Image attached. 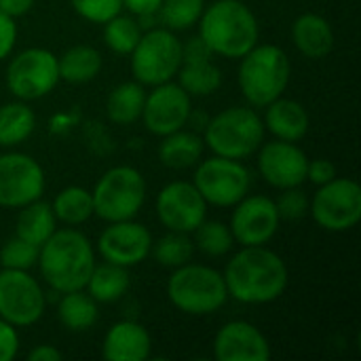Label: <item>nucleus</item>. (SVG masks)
<instances>
[{
	"label": "nucleus",
	"mask_w": 361,
	"mask_h": 361,
	"mask_svg": "<svg viewBox=\"0 0 361 361\" xmlns=\"http://www.w3.org/2000/svg\"><path fill=\"white\" fill-rule=\"evenodd\" d=\"M222 277L228 296L243 305L273 302L288 288L286 262L264 245H245L228 260Z\"/></svg>",
	"instance_id": "f257e3e1"
},
{
	"label": "nucleus",
	"mask_w": 361,
	"mask_h": 361,
	"mask_svg": "<svg viewBox=\"0 0 361 361\" xmlns=\"http://www.w3.org/2000/svg\"><path fill=\"white\" fill-rule=\"evenodd\" d=\"M38 264L42 279L55 292L66 294L85 290L95 267V252L82 233L74 228H61L40 245Z\"/></svg>",
	"instance_id": "f03ea898"
},
{
	"label": "nucleus",
	"mask_w": 361,
	"mask_h": 361,
	"mask_svg": "<svg viewBox=\"0 0 361 361\" xmlns=\"http://www.w3.org/2000/svg\"><path fill=\"white\" fill-rule=\"evenodd\" d=\"M199 36L214 55L241 59L258 44L260 25L252 8L241 0H216L203 8Z\"/></svg>",
	"instance_id": "7ed1b4c3"
},
{
	"label": "nucleus",
	"mask_w": 361,
	"mask_h": 361,
	"mask_svg": "<svg viewBox=\"0 0 361 361\" xmlns=\"http://www.w3.org/2000/svg\"><path fill=\"white\" fill-rule=\"evenodd\" d=\"M292 74L288 53L277 44H256L243 57L239 66V89L243 97L256 106L264 108L288 89Z\"/></svg>",
	"instance_id": "20e7f679"
},
{
	"label": "nucleus",
	"mask_w": 361,
	"mask_h": 361,
	"mask_svg": "<svg viewBox=\"0 0 361 361\" xmlns=\"http://www.w3.org/2000/svg\"><path fill=\"white\" fill-rule=\"evenodd\" d=\"M167 298L186 315H212L224 307L228 292L222 273L205 264L186 262L173 269L167 281Z\"/></svg>",
	"instance_id": "39448f33"
},
{
	"label": "nucleus",
	"mask_w": 361,
	"mask_h": 361,
	"mask_svg": "<svg viewBox=\"0 0 361 361\" xmlns=\"http://www.w3.org/2000/svg\"><path fill=\"white\" fill-rule=\"evenodd\" d=\"M264 140V123L254 108L233 106L216 114L205 129V146L226 159H245L258 152Z\"/></svg>",
	"instance_id": "423d86ee"
},
{
	"label": "nucleus",
	"mask_w": 361,
	"mask_h": 361,
	"mask_svg": "<svg viewBox=\"0 0 361 361\" xmlns=\"http://www.w3.org/2000/svg\"><path fill=\"white\" fill-rule=\"evenodd\" d=\"M93 214L104 222L133 220L146 201V180L131 165H118L108 169L95 184Z\"/></svg>",
	"instance_id": "0eeeda50"
},
{
	"label": "nucleus",
	"mask_w": 361,
	"mask_h": 361,
	"mask_svg": "<svg viewBox=\"0 0 361 361\" xmlns=\"http://www.w3.org/2000/svg\"><path fill=\"white\" fill-rule=\"evenodd\" d=\"M182 66V42L167 27H157L137 40L131 51L133 78L144 87H157L171 80Z\"/></svg>",
	"instance_id": "6e6552de"
},
{
	"label": "nucleus",
	"mask_w": 361,
	"mask_h": 361,
	"mask_svg": "<svg viewBox=\"0 0 361 361\" xmlns=\"http://www.w3.org/2000/svg\"><path fill=\"white\" fill-rule=\"evenodd\" d=\"M192 184L207 205L235 207L247 195L252 176L241 161L214 154L212 159L197 163Z\"/></svg>",
	"instance_id": "1a4fd4ad"
},
{
	"label": "nucleus",
	"mask_w": 361,
	"mask_h": 361,
	"mask_svg": "<svg viewBox=\"0 0 361 361\" xmlns=\"http://www.w3.org/2000/svg\"><path fill=\"white\" fill-rule=\"evenodd\" d=\"M4 80L8 91L17 99L21 102L40 99L49 95L61 80L57 57L49 49H40V47L25 49L8 61Z\"/></svg>",
	"instance_id": "9d476101"
},
{
	"label": "nucleus",
	"mask_w": 361,
	"mask_h": 361,
	"mask_svg": "<svg viewBox=\"0 0 361 361\" xmlns=\"http://www.w3.org/2000/svg\"><path fill=\"white\" fill-rule=\"evenodd\" d=\"M313 220L330 233H345L361 220V186L351 178H334L319 186L311 201Z\"/></svg>",
	"instance_id": "9b49d317"
},
{
	"label": "nucleus",
	"mask_w": 361,
	"mask_h": 361,
	"mask_svg": "<svg viewBox=\"0 0 361 361\" xmlns=\"http://www.w3.org/2000/svg\"><path fill=\"white\" fill-rule=\"evenodd\" d=\"M47 298L27 271H0V317L15 328H27L44 315Z\"/></svg>",
	"instance_id": "f8f14e48"
},
{
	"label": "nucleus",
	"mask_w": 361,
	"mask_h": 361,
	"mask_svg": "<svg viewBox=\"0 0 361 361\" xmlns=\"http://www.w3.org/2000/svg\"><path fill=\"white\" fill-rule=\"evenodd\" d=\"M44 192V169L23 152L0 154V207L21 209Z\"/></svg>",
	"instance_id": "ddd939ff"
},
{
	"label": "nucleus",
	"mask_w": 361,
	"mask_h": 361,
	"mask_svg": "<svg viewBox=\"0 0 361 361\" xmlns=\"http://www.w3.org/2000/svg\"><path fill=\"white\" fill-rule=\"evenodd\" d=\"M157 216L167 231L192 233L207 216V203L192 182H169L157 197Z\"/></svg>",
	"instance_id": "4468645a"
},
{
	"label": "nucleus",
	"mask_w": 361,
	"mask_h": 361,
	"mask_svg": "<svg viewBox=\"0 0 361 361\" xmlns=\"http://www.w3.org/2000/svg\"><path fill=\"white\" fill-rule=\"evenodd\" d=\"M279 212L273 199L264 195L243 197L233 212L231 233L235 243L245 245H267L279 231Z\"/></svg>",
	"instance_id": "2eb2a0df"
},
{
	"label": "nucleus",
	"mask_w": 361,
	"mask_h": 361,
	"mask_svg": "<svg viewBox=\"0 0 361 361\" xmlns=\"http://www.w3.org/2000/svg\"><path fill=\"white\" fill-rule=\"evenodd\" d=\"M142 118L150 133L159 137L169 135L190 118V95L171 80L157 85L144 99Z\"/></svg>",
	"instance_id": "dca6fc26"
},
{
	"label": "nucleus",
	"mask_w": 361,
	"mask_h": 361,
	"mask_svg": "<svg viewBox=\"0 0 361 361\" xmlns=\"http://www.w3.org/2000/svg\"><path fill=\"white\" fill-rule=\"evenodd\" d=\"M152 235L150 231L133 220L110 222L97 239V250L106 262L121 267H135L150 256Z\"/></svg>",
	"instance_id": "f3484780"
},
{
	"label": "nucleus",
	"mask_w": 361,
	"mask_h": 361,
	"mask_svg": "<svg viewBox=\"0 0 361 361\" xmlns=\"http://www.w3.org/2000/svg\"><path fill=\"white\" fill-rule=\"evenodd\" d=\"M258 171L273 188H294L307 180L309 157L296 142L275 140L258 148Z\"/></svg>",
	"instance_id": "a211bd4d"
},
{
	"label": "nucleus",
	"mask_w": 361,
	"mask_h": 361,
	"mask_svg": "<svg viewBox=\"0 0 361 361\" xmlns=\"http://www.w3.org/2000/svg\"><path fill=\"white\" fill-rule=\"evenodd\" d=\"M214 355L218 361H269L271 345L256 326L228 322L214 338Z\"/></svg>",
	"instance_id": "6ab92c4d"
},
{
	"label": "nucleus",
	"mask_w": 361,
	"mask_h": 361,
	"mask_svg": "<svg viewBox=\"0 0 361 361\" xmlns=\"http://www.w3.org/2000/svg\"><path fill=\"white\" fill-rule=\"evenodd\" d=\"M152 341L148 330L137 322L114 324L102 345V357L108 361H144L150 357Z\"/></svg>",
	"instance_id": "aec40b11"
},
{
	"label": "nucleus",
	"mask_w": 361,
	"mask_h": 361,
	"mask_svg": "<svg viewBox=\"0 0 361 361\" xmlns=\"http://www.w3.org/2000/svg\"><path fill=\"white\" fill-rule=\"evenodd\" d=\"M264 108H267V114L262 123L277 140L298 142L309 133L311 118H309L307 108L300 102L277 97Z\"/></svg>",
	"instance_id": "412c9836"
},
{
	"label": "nucleus",
	"mask_w": 361,
	"mask_h": 361,
	"mask_svg": "<svg viewBox=\"0 0 361 361\" xmlns=\"http://www.w3.org/2000/svg\"><path fill=\"white\" fill-rule=\"evenodd\" d=\"M292 38L296 49L311 59H322L334 49L332 25L326 17L317 13L300 15L292 25Z\"/></svg>",
	"instance_id": "4be33fe9"
},
{
	"label": "nucleus",
	"mask_w": 361,
	"mask_h": 361,
	"mask_svg": "<svg viewBox=\"0 0 361 361\" xmlns=\"http://www.w3.org/2000/svg\"><path fill=\"white\" fill-rule=\"evenodd\" d=\"M203 148V137L178 129L169 135H163V142L159 146V159L169 169H190L201 161Z\"/></svg>",
	"instance_id": "5701e85b"
},
{
	"label": "nucleus",
	"mask_w": 361,
	"mask_h": 361,
	"mask_svg": "<svg viewBox=\"0 0 361 361\" xmlns=\"http://www.w3.org/2000/svg\"><path fill=\"white\" fill-rule=\"evenodd\" d=\"M55 231H57V218L49 203L36 199L21 207V212L17 216V224H15L17 237L40 247Z\"/></svg>",
	"instance_id": "b1692460"
},
{
	"label": "nucleus",
	"mask_w": 361,
	"mask_h": 361,
	"mask_svg": "<svg viewBox=\"0 0 361 361\" xmlns=\"http://www.w3.org/2000/svg\"><path fill=\"white\" fill-rule=\"evenodd\" d=\"M146 91L137 80L116 85L106 99V114L116 125H131L142 118Z\"/></svg>",
	"instance_id": "393cba45"
},
{
	"label": "nucleus",
	"mask_w": 361,
	"mask_h": 361,
	"mask_svg": "<svg viewBox=\"0 0 361 361\" xmlns=\"http://www.w3.org/2000/svg\"><path fill=\"white\" fill-rule=\"evenodd\" d=\"M85 290L95 302H116L129 290L127 267L112 264V262L95 264Z\"/></svg>",
	"instance_id": "a878e982"
},
{
	"label": "nucleus",
	"mask_w": 361,
	"mask_h": 361,
	"mask_svg": "<svg viewBox=\"0 0 361 361\" xmlns=\"http://www.w3.org/2000/svg\"><path fill=\"white\" fill-rule=\"evenodd\" d=\"M59 78L72 85H82L93 80L102 70V55L89 44L70 47L61 57H57Z\"/></svg>",
	"instance_id": "bb28decb"
},
{
	"label": "nucleus",
	"mask_w": 361,
	"mask_h": 361,
	"mask_svg": "<svg viewBox=\"0 0 361 361\" xmlns=\"http://www.w3.org/2000/svg\"><path fill=\"white\" fill-rule=\"evenodd\" d=\"M57 315L63 328H68L70 332H85L95 326L99 311L97 302L85 290H74L63 294L57 307Z\"/></svg>",
	"instance_id": "cd10ccee"
},
{
	"label": "nucleus",
	"mask_w": 361,
	"mask_h": 361,
	"mask_svg": "<svg viewBox=\"0 0 361 361\" xmlns=\"http://www.w3.org/2000/svg\"><path fill=\"white\" fill-rule=\"evenodd\" d=\"M36 127V114L25 102L0 106V146H17L25 142Z\"/></svg>",
	"instance_id": "c85d7f7f"
},
{
	"label": "nucleus",
	"mask_w": 361,
	"mask_h": 361,
	"mask_svg": "<svg viewBox=\"0 0 361 361\" xmlns=\"http://www.w3.org/2000/svg\"><path fill=\"white\" fill-rule=\"evenodd\" d=\"M180 87L190 95H209L216 93L222 85V72L212 59L184 61L178 70Z\"/></svg>",
	"instance_id": "c756f323"
},
{
	"label": "nucleus",
	"mask_w": 361,
	"mask_h": 361,
	"mask_svg": "<svg viewBox=\"0 0 361 361\" xmlns=\"http://www.w3.org/2000/svg\"><path fill=\"white\" fill-rule=\"evenodd\" d=\"M51 207H53L57 222L76 226V224L87 222L93 216V197L82 186H68L57 192Z\"/></svg>",
	"instance_id": "7c9ffc66"
},
{
	"label": "nucleus",
	"mask_w": 361,
	"mask_h": 361,
	"mask_svg": "<svg viewBox=\"0 0 361 361\" xmlns=\"http://www.w3.org/2000/svg\"><path fill=\"white\" fill-rule=\"evenodd\" d=\"M142 38V25L129 15H114L104 23V42L118 55H131L137 40Z\"/></svg>",
	"instance_id": "2f4dec72"
},
{
	"label": "nucleus",
	"mask_w": 361,
	"mask_h": 361,
	"mask_svg": "<svg viewBox=\"0 0 361 361\" xmlns=\"http://www.w3.org/2000/svg\"><path fill=\"white\" fill-rule=\"evenodd\" d=\"M150 254L152 258L163 264V267H169V269H178L186 262L192 260V254H195V243L192 239L188 237V233H176V231H169L165 237H161L157 243L152 241V247H150Z\"/></svg>",
	"instance_id": "473e14b6"
},
{
	"label": "nucleus",
	"mask_w": 361,
	"mask_h": 361,
	"mask_svg": "<svg viewBox=\"0 0 361 361\" xmlns=\"http://www.w3.org/2000/svg\"><path fill=\"white\" fill-rule=\"evenodd\" d=\"M192 233H195V241H192L195 247H199L205 256H212V258L226 256L235 245L231 228L218 220L205 218Z\"/></svg>",
	"instance_id": "72a5a7b5"
},
{
	"label": "nucleus",
	"mask_w": 361,
	"mask_h": 361,
	"mask_svg": "<svg viewBox=\"0 0 361 361\" xmlns=\"http://www.w3.org/2000/svg\"><path fill=\"white\" fill-rule=\"evenodd\" d=\"M203 8H205V0H163L157 15L161 17L167 30L178 32L199 23Z\"/></svg>",
	"instance_id": "f704fd0d"
},
{
	"label": "nucleus",
	"mask_w": 361,
	"mask_h": 361,
	"mask_svg": "<svg viewBox=\"0 0 361 361\" xmlns=\"http://www.w3.org/2000/svg\"><path fill=\"white\" fill-rule=\"evenodd\" d=\"M38 252L40 247L27 243L21 237L8 239L2 250H0V264L2 269H15V271H30L38 262Z\"/></svg>",
	"instance_id": "c9c22d12"
},
{
	"label": "nucleus",
	"mask_w": 361,
	"mask_h": 361,
	"mask_svg": "<svg viewBox=\"0 0 361 361\" xmlns=\"http://www.w3.org/2000/svg\"><path fill=\"white\" fill-rule=\"evenodd\" d=\"M70 2L74 11L91 23H106L123 8V0H70Z\"/></svg>",
	"instance_id": "e433bc0d"
},
{
	"label": "nucleus",
	"mask_w": 361,
	"mask_h": 361,
	"mask_svg": "<svg viewBox=\"0 0 361 361\" xmlns=\"http://www.w3.org/2000/svg\"><path fill=\"white\" fill-rule=\"evenodd\" d=\"M279 218L286 220H300L307 216L309 212V197L305 195V190H300V186L294 188H283L279 201H275Z\"/></svg>",
	"instance_id": "4c0bfd02"
},
{
	"label": "nucleus",
	"mask_w": 361,
	"mask_h": 361,
	"mask_svg": "<svg viewBox=\"0 0 361 361\" xmlns=\"http://www.w3.org/2000/svg\"><path fill=\"white\" fill-rule=\"evenodd\" d=\"M19 351V334L17 328L0 317V361H11Z\"/></svg>",
	"instance_id": "58836bf2"
},
{
	"label": "nucleus",
	"mask_w": 361,
	"mask_h": 361,
	"mask_svg": "<svg viewBox=\"0 0 361 361\" xmlns=\"http://www.w3.org/2000/svg\"><path fill=\"white\" fill-rule=\"evenodd\" d=\"M334 178H336V167H334L332 161H328V159H313V161H309V165H307V180H311L313 184L322 186V184L330 182Z\"/></svg>",
	"instance_id": "ea45409f"
},
{
	"label": "nucleus",
	"mask_w": 361,
	"mask_h": 361,
	"mask_svg": "<svg viewBox=\"0 0 361 361\" xmlns=\"http://www.w3.org/2000/svg\"><path fill=\"white\" fill-rule=\"evenodd\" d=\"M17 42V23L13 17L0 11V61L11 55Z\"/></svg>",
	"instance_id": "a19ab883"
},
{
	"label": "nucleus",
	"mask_w": 361,
	"mask_h": 361,
	"mask_svg": "<svg viewBox=\"0 0 361 361\" xmlns=\"http://www.w3.org/2000/svg\"><path fill=\"white\" fill-rule=\"evenodd\" d=\"M212 51L209 47L203 42L201 36L190 38L186 44H182V63L184 61H201V59H212Z\"/></svg>",
	"instance_id": "79ce46f5"
},
{
	"label": "nucleus",
	"mask_w": 361,
	"mask_h": 361,
	"mask_svg": "<svg viewBox=\"0 0 361 361\" xmlns=\"http://www.w3.org/2000/svg\"><path fill=\"white\" fill-rule=\"evenodd\" d=\"M163 0H123V6H127L133 15H157Z\"/></svg>",
	"instance_id": "37998d69"
},
{
	"label": "nucleus",
	"mask_w": 361,
	"mask_h": 361,
	"mask_svg": "<svg viewBox=\"0 0 361 361\" xmlns=\"http://www.w3.org/2000/svg\"><path fill=\"white\" fill-rule=\"evenodd\" d=\"M30 361H59L63 360V353L53 347V345H36L30 353H27Z\"/></svg>",
	"instance_id": "c03bdc74"
},
{
	"label": "nucleus",
	"mask_w": 361,
	"mask_h": 361,
	"mask_svg": "<svg viewBox=\"0 0 361 361\" xmlns=\"http://www.w3.org/2000/svg\"><path fill=\"white\" fill-rule=\"evenodd\" d=\"M32 6H34V0H0V11L6 13L13 19L30 13Z\"/></svg>",
	"instance_id": "a18cd8bd"
}]
</instances>
